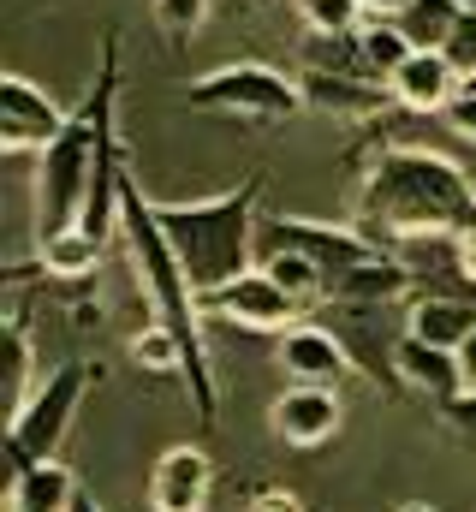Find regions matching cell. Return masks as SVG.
<instances>
[{
  "label": "cell",
  "mask_w": 476,
  "mask_h": 512,
  "mask_svg": "<svg viewBox=\"0 0 476 512\" xmlns=\"http://www.w3.org/2000/svg\"><path fill=\"white\" fill-rule=\"evenodd\" d=\"M185 102L197 114H227V120H244V126H286L310 108L304 78H286L262 60H238V66H215V72L191 78Z\"/></svg>",
  "instance_id": "5b68a950"
},
{
  "label": "cell",
  "mask_w": 476,
  "mask_h": 512,
  "mask_svg": "<svg viewBox=\"0 0 476 512\" xmlns=\"http://www.w3.org/2000/svg\"><path fill=\"white\" fill-rule=\"evenodd\" d=\"M399 512H435V507H423V501H411V507H399Z\"/></svg>",
  "instance_id": "e575fe53"
},
{
  "label": "cell",
  "mask_w": 476,
  "mask_h": 512,
  "mask_svg": "<svg viewBox=\"0 0 476 512\" xmlns=\"http://www.w3.org/2000/svg\"><path fill=\"white\" fill-rule=\"evenodd\" d=\"M304 102L334 120H381L393 108L387 84L375 78H346V72H304Z\"/></svg>",
  "instance_id": "e0dca14e"
},
{
  "label": "cell",
  "mask_w": 476,
  "mask_h": 512,
  "mask_svg": "<svg viewBox=\"0 0 476 512\" xmlns=\"http://www.w3.org/2000/svg\"><path fill=\"white\" fill-rule=\"evenodd\" d=\"M411 54H417V48H411V36H405L393 18H363V30H357V60H363V78L387 84V78H393Z\"/></svg>",
  "instance_id": "ffe728a7"
},
{
  "label": "cell",
  "mask_w": 476,
  "mask_h": 512,
  "mask_svg": "<svg viewBox=\"0 0 476 512\" xmlns=\"http://www.w3.org/2000/svg\"><path fill=\"white\" fill-rule=\"evenodd\" d=\"M119 239H125V256L137 268L143 304L155 310V322L173 328V340L185 352V382H191L197 423H215L221 417V393H215V364H209V340H203V298L185 280L179 256H173L155 209H149V197H143V185L131 173H125V197H119Z\"/></svg>",
  "instance_id": "7a4b0ae2"
},
{
  "label": "cell",
  "mask_w": 476,
  "mask_h": 512,
  "mask_svg": "<svg viewBox=\"0 0 476 512\" xmlns=\"http://www.w3.org/2000/svg\"><path fill=\"white\" fill-rule=\"evenodd\" d=\"M459 72H465V84L476 78V6H465L459 12V24H453V36H447V48H441Z\"/></svg>",
  "instance_id": "83f0119b"
},
{
  "label": "cell",
  "mask_w": 476,
  "mask_h": 512,
  "mask_svg": "<svg viewBox=\"0 0 476 512\" xmlns=\"http://www.w3.org/2000/svg\"><path fill=\"white\" fill-rule=\"evenodd\" d=\"M203 316H221V322L250 328V334H286V328L298 322V298L280 292V286L268 280V268H250V274H238L221 292L203 298Z\"/></svg>",
  "instance_id": "9c48e42d"
},
{
  "label": "cell",
  "mask_w": 476,
  "mask_h": 512,
  "mask_svg": "<svg viewBox=\"0 0 476 512\" xmlns=\"http://www.w3.org/2000/svg\"><path fill=\"white\" fill-rule=\"evenodd\" d=\"M465 90H476V78H471V84H465Z\"/></svg>",
  "instance_id": "d590c367"
},
{
  "label": "cell",
  "mask_w": 476,
  "mask_h": 512,
  "mask_svg": "<svg viewBox=\"0 0 476 512\" xmlns=\"http://www.w3.org/2000/svg\"><path fill=\"white\" fill-rule=\"evenodd\" d=\"M78 477L60 465V459H48V465H36V471H24V477H12V495H6V512H72L78 507Z\"/></svg>",
  "instance_id": "d6986e66"
},
{
  "label": "cell",
  "mask_w": 476,
  "mask_h": 512,
  "mask_svg": "<svg viewBox=\"0 0 476 512\" xmlns=\"http://www.w3.org/2000/svg\"><path fill=\"white\" fill-rule=\"evenodd\" d=\"M387 96L399 114H447L459 96H465V72L441 54V48H417L393 78H387Z\"/></svg>",
  "instance_id": "4fadbf2b"
},
{
  "label": "cell",
  "mask_w": 476,
  "mask_h": 512,
  "mask_svg": "<svg viewBox=\"0 0 476 512\" xmlns=\"http://www.w3.org/2000/svg\"><path fill=\"white\" fill-rule=\"evenodd\" d=\"M102 251H108V245H96L84 227H72V233H54V239L36 245V268H42L48 280H84V274L102 268Z\"/></svg>",
  "instance_id": "44dd1931"
},
{
  "label": "cell",
  "mask_w": 476,
  "mask_h": 512,
  "mask_svg": "<svg viewBox=\"0 0 476 512\" xmlns=\"http://www.w3.org/2000/svg\"><path fill=\"white\" fill-rule=\"evenodd\" d=\"M405 334L459 352L476 334V298L471 292H417V298L405 304Z\"/></svg>",
  "instance_id": "2e32d148"
},
{
  "label": "cell",
  "mask_w": 476,
  "mask_h": 512,
  "mask_svg": "<svg viewBox=\"0 0 476 512\" xmlns=\"http://www.w3.org/2000/svg\"><path fill=\"white\" fill-rule=\"evenodd\" d=\"M203 18H209V0H155V24H161V36L179 42V48L203 30Z\"/></svg>",
  "instance_id": "4316f807"
},
{
  "label": "cell",
  "mask_w": 476,
  "mask_h": 512,
  "mask_svg": "<svg viewBox=\"0 0 476 512\" xmlns=\"http://www.w3.org/2000/svg\"><path fill=\"white\" fill-rule=\"evenodd\" d=\"M72 512H102V507H96V501H90V495H78V507H72Z\"/></svg>",
  "instance_id": "836d02e7"
},
{
  "label": "cell",
  "mask_w": 476,
  "mask_h": 512,
  "mask_svg": "<svg viewBox=\"0 0 476 512\" xmlns=\"http://www.w3.org/2000/svg\"><path fill=\"white\" fill-rule=\"evenodd\" d=\"M459 364H465V393H476V334L459 346Z\"/></svg>",
  "instance_id": "d6a6232c"
},
{
  "label": "cell",
  "mask_w": 476,
  "mask_h": 512,
  "mask_svg": "<svg viewBox=\"0 0 476 512\" xmlns=\"http://www.w3.org/2000/svg\"><path fill=\"white\" fill-rule=\"evenodd\" d=\"M114 102H119V36H102V66L78 102V114L66 120V131L36 155V245L54 239V233H72L84 221V203H90V179H96V161L108 149L114 131Z\"/></svg>",
  "instance_id": "3957f363"
},
{
  "label": "cell",
  "mask_w": 476,
  "mask_h": 512,
  "mask_svg": "<svg viewBox=\"0 0 476 512\" xmlns=\"http://www.w3.org/2000/svg\"><path fill=\"white\" fill-rule=\"evenodd\" d=\"M441 417L453 423V435H465V441L476 447V393H459L453 405H441Z\"/></svg>",
  "instance_id": "f1b7e54d"
},
{
  "label": "cell",
  "mask_w": 476,
  "mask_h": 512,
  "mask_svg": "<svg viewBox=\"0 0 476 512\" xmlns=\"http://www.w3.org/2000/svg\"><path fill=\"white\" fill-rule=\"evenodd\" d=\"M310 36H357L363 30V0H292Z\"/></svg>",
  "instance_id": "d4e9b609"
},
{
  "label": "cell",
  "mask_w": 476,
  "mask_h": 512,
  "mask_svg": "<svg viewBox=\"0 0 476 512\" xmlns=\"http://www.w3.org/2000/svg\"><path fill=\"white\" fill-rule=\"evenodd\" d=\"M268 429L286 441V447H328L340 429H346V405L334 387H286L274 405H268Z\"/></svg>",
  "instance_id": "8fae6325"
},
{
  "label": "cell",
  "mask_w": 476,
  "mask_h": 512,
  "mask_svg": "<svg viewBox=\"0 0 476 512\" xmlns=\"http://www.w3.org/2000/svg\"><path fill=\"white\" fill-rule=\"evenodd\" d=\"M280 370L298 387H334L352 370V352L340 346V334L328 322H292L280 334Z\"/></svg>",
  "instance_id": "5bb4252c"
},
{
  "label": "cell",
  "mask_w": 476,
  "mask_h": 512,
  "mask_svg": "<svg viewBox=\"0 0 476 512\" xmlns=\"http://www.w3.org/2000/svg\"><path fill=\"white\" fill-rule=\"evenodd\" d=\"M393 370H399V387H411V393H423V399H435V405H453V399L465 393V364H459V352L429 346V340H411V334L399 340Z\"/></svg>",
  "instance_id": "9a60e30c"
},
{
  "label": "cell",
  "mask_w": 476,
  "mask_h": 512,
  "mask_svg": "<svg viewBox=\"0 0 476 512\" xmlns=\"http://www.w3.org/2000/svg\"><path fill=\"white\" fill-rule=\"evenodd\" d=\"M459 0H417L405 18H399V30L411 36V48H447V36H453V24H459Z\"/></svg>",
  "instance_id": "cb8c5ba5"
},
{
  "label": "cell",
  "mask_w": 476,
  "mask_h": 512,
  "mask_svg": "<svg viewBox=\"0 0 476 512\" xmlns=\"http://www.w3.org/2000/svg\"><path fill=\"white\" fill-rule=\"evenodd\" d=\"M387 310H393V304H334V310H328V328H334L340 346L352 352V370H363L369 382L399 387L393 352H399L405 334H387Z\"/></svg>",
  "instance_id": "30bf717a"
},
{
  "label": "cell",
  "mask_w": 476,
  "mask_h": 512,
  "mask_svg": "<svg viewBox=\"0 0 476 512\" xmlns=\"http://www.w3.org/2000/svg\"><path fill=\"white\" fill-rule=\"evenodd\" d=\"M30 393H36V382H30V334H24V304H18L12 322H6V405L18 411Z\"/></svg>",
  "instance_id": "484cf974"
},
{
  "label": "cell",
  "mask_w": 476,
  "mask_h": 512,
  "mask_svg": "<svg viewBox=\"0 0 476 512\" xmlns=\"http://www.w3.org/2000/svg\"><path fill=\"white\" fill-rule=\"evenodd\" d=\"M256 197H262V173H244L221 197H191V203H155L149 197L185 280L197 286V298L221 292L227 280L256 268V227H262Z\"/></svg>",
  "instance_id": "277c9868"
},
{
  "label": "cell",
  "mask_w": 476,
  "mask_h": 512,
  "mask_svg": "<svg viewBox=\"0 0 476 512\" xmlns=\"http://www.w3.org/2000/svg\"><path fill=\"white\" fill-rule=\"evenodd\" d=\"M441 120H447V126L459 131L465 143H476V90H465V96H459V102H453V108H447Z\"/></svg>",
  "instance_id": "f546056e"
},
{
  "label": "cell",
  "mask_w": 476,
  "mask_h": 512,
  "mask_svg": "<svg viewBox=\"0 0 476 512\" xmlns=\"http://www.w3.org/2000/svg\"><path fill=\"white\" fill-rule=\"evenodd\" d=\"M66 120L72 114H60V102L42 84H30L18 72L0 78V149L6 155H42L66 131Z\"/></svg>",
  "instance_id": "ba28073f"
},
{
  "label": "cell",
  "mask_w": 476,
  "mask_h": 512,
  "mask_svg": "<svg viewBox=\"0 0 476 512\" xmlns=\"http://www.w3.org/2000/svg\"><path fill=\"white\" fill-rule=\"evenodd\" d=\"M411 6H417V0H363V18H393V24H399Z\"/></svg>",
  "instance_id": "1f68e13d"
},
{
  "label": "cell",
  "mask_w": 476,
  "mask_h": 512,
  "mask_svg": "<svg viewBox=\"0 0 476 512\" xmlns=\"http://www.w3.org/2000/svg\"><path fill=\"white\" fill-rule=\"evenodd\" d=\"M244 512H304V501H298L292 489H256Z\"/></svg>",
  "instance_id": "4dcf8cb0"
},
{
  "label": "cell",
  "mask_w": 476,
  "mask_h": 512,
  "mask_svg": "<svg viewBox=\"0 0 476 512\" xmlns=\"http://www.w3.org/2000/svg\"><path fill=\"white\" fill-rule=\"evenodd\" d=\"M125 352H131V364H137L143 376H185V352H179L173 328H167V322H155V316L125 340Z\"/></svg>",
  "instance_id": "603a6c76"
},
{
  "label": "cell",
  "mask_w": 476,
  "mask_h": 512,
  "mask_svg": "<svg viewBox=\"0 0 476 512\" xmlns=\"http://www.w3.org/2000/svg\"><path fill=\"white\" fill-rule=\"evenodd\" d=\"M411 286H417V280L405 274L399 256H375L369 268H352V274H340V280L328 286V304H399Z\"/></svg>",
  "instance_id": "ac0fdd59"
},
{
  "label": "cell",
  "mask_w": 476,
  "mask_h": 512,
  "mask_svg": "<svg viewBox=\"0 0 476 512\" xmlns=\"http://www.w3.org/2000/svg\"><path fill=\"white\" fill-rule=\"evenodd\" d=\"M357 221L369 239H417V233H476V173L441 149L387 143L369 155L357 185Z\"/></svg>",
  "instance_id": "6da1fadb"
},
{
  "label": "cell",
  "mask_w": 476,
  "mask_h": 512,
  "mask_svg": "<svg viewBox=\"0 0 476 512\" xmlns=\"http://www.w3.org/2000/svg\"><path fill=\"white\" fill-rule=\"evenodd\" d=\"M256 251H304L334 286L340 274L369 268L375 256H387V245H375L363 227H334V221H310V215H262Z\"/></svg>",
  "instance_id": "52a82bcc"
},
{
  "label": "cell",
  "mask_w": 476,
  "mask_h": 512,
  "mask_svg": "<svg viewBox=\"0 0 476 512\" xmlns=\"http://www.w3.org/2000/svg\"><path fill=\"white\" fill-rule=\"evenodd\" d=\"M256 268H268V280H274L280 292H292V298H298V310L328 304V274H322L304 251H262Z\"/></svg>",
  "instance_id": "7402d4cb"
},
{
  "label": "cell",
  "mask_w": 476,
  "mask_h": 512,
  "mask_svg": "<svg viewBox=\"0 0 476 512\" xmlns=\"http://www.w3.org/2000/svg\"><path fill=\"white\" fill-rule=\"evenodd\" d=\"M90 364H60V370H48L36 393L6 417V471L12 477H24V471H36V465H48L54 459V447L66 441V429H72V417H78V405H84V387H90Z\"/></svg>",
  "instance_id": "8992f818"
},
{
  "label": "cell",
  "mask_w": 476,
  "mask_h": 512,
  "mask_svg": "<svg viewBox=\"0 0 476 512\" xmlns=\"http://www.w3.org/2000/svg\"><path fill=\"white\" fill-rule=\"evenodd\" d=\"M215 495V465L197 441H179L155 459L149 471V512H209Z\"/></svg>",
  "instance_id": "7c38bea8"
}]
</instances>
